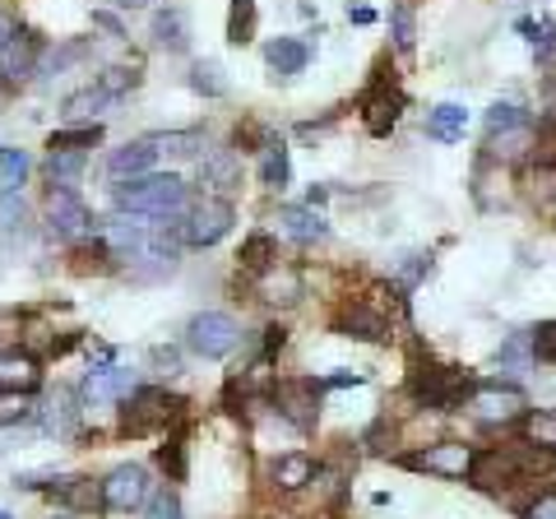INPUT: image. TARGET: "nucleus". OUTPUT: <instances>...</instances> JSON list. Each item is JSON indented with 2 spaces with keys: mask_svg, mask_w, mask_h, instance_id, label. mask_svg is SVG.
I'll use <instances>...</instances> for the list:
<instances>
[{
  "mask_svg": "<svg viewBox=\"0 0 556 519\" xmlns=\"http://www.w3.org/2000/svg\"><path fill=\"white\" fill-rule=\"evenodd\" d=\"M525 441L533 445H543L556 455V408H533L529 418H525Z\"/></svg>",
  "mask_w": 556,
  "mask_h": 519,
  "instance_id": "obj_34",
  "label": "nucleus"
},
{
  "mask_svg": "<svg viewBox=\"0 0 556 519\" xmlns=\"http://www.w3.org/2000/svg\"><path fill=\"white\" fill-rule=\"evenodd\" d=\"M320 380H283V385H274V404L298 431H311L320 418Z\"/></svg>",
  "mask_w": 556,
  "mask_h": 519,
  "instance_id": "obj_11",
  "label": "nucleus"
},
{
  "mask_svg": "<svg viewBox=\"0 0 556 519\" xmlns=\"http://www.w3.org/2000/svg\"><path fill=\"white\" fill-rule=\"evenodd\" d=\"M98 140H102V126H98V121H89V126H75V130H51L47 149L51 153H89Z\"/></svg>",
  "mask_w": 556,
  "mask_h": 519,
  "instance_id": "obj_27",
  "label": "nucleus"
},
{
  "mask_svg": "<svg viewBox=\"0 0 556 519\" xmlns=\"http://www.w3.org/2000/svg\"><path fill=\"white\" fill-rule=\"evenodd\" d=\"M274 260H278V246H274L269 232L247 237V246H241V269H247V274H269Z\"/></svg>",
  "mask_w": 556,
  "mask_h": 519,
  "instance_id": "obj_30",
  "label": "nucleus"
},
{
  "mask_svg": "<svg viewBox=\"0 0 556 519\" xmlns=\"http://www.w3.org/2000/svg\"><path fill=\"white\" fill-rule=\"evenodd\" d=\"M390 33H394V47H399V51H413L417 28H413V10H408V5H394V10H390Z\"/></svg>",
  "mask_w": 556,
  "mask_h": 519,
  "instance_id": "obj_39",
  "label": "nucleus"
},
{
  "mask_svg": "<svg viewBox=\"0 0 556 519\" xmlns=\"http://www.w3.org/2000/svg\"><path fill=\"white\" fill-rule=\"evenodd\" d=\"M98 84H102V89H108L112 98H126L135 84H139V61H135V65H108V71L98 75Z\"/></svg>",
  "mask_w": 556,
  "mask_h": 519,
  "instance_id": "obj_37",
  "label": "nucleus"
},
{
  "mask_svg": "<svg viewBox=\"0 0 556 519\" xmlns=\"http://www.w3.org/2000/svg\"><path fill=\"white\" fill-rule=\"evenodd\" d=\"M153 42L163 51H186L190 47V24H186V10L181 5H163L153 14Z\"/></svg>",
  "mask_w": 556,
  "mask_h": 519,
  "instance_id": "obj_22",
  "label": "nucleus"
},
{
  "mask_svg": "<svg viewBox=\"0 0 556 519\" xmlns=\"http://www.w3.org/2000/svg\"><path fill=\"white\" fill-rule=\"evenodd\" d=\"M288 144L283 140H274V144H265V163H260V181H265L269 190H283L288 186Z\"/></svg>",
  "mask_w": 556,
  "mask_h": 519,
  "instance_id": "obj_33",
  "label": "nucleus"
},
{
  "mask_svg": "<svg viewBox=\"0 0 556 519\" xmlns=\"http://www.w3.org/2000/svg\"><path fill=\"white\" fill-rule=\"evenodd\" d=\"M0 519H10V515H0Z\"/></svg>",
  "mask_w": 556,
  "mask_h": 519,
  "instance_id": "obj_52",
  "label": "nucleus"
},
{
  "mask_svg": "<svg viewBox=\"0 0 556 519\" xmlns=\"http://www.w3.org/2000/svg\"><path fill=\"white\" fill-rule=\"evenodd\" d=\"M278 228H283V237L302 241V246H316V241L329 237V223L311 210V204H288V210H278Z\"/></svg>",
  "mask_w": 556,
  "mask_h": 519,
  "instance_id": "obj_18",
  "label": "nucleus"
},
{
  "mask_svg": "<svg viewBox=\"0 0 556 519\" xmlns=\"http://www.w3.org/2000/svg\"><path fill=\"white\" fill-rule=\"evenodd\" d=\"M468 130V112L459 107V102H437V107L427 112V135L441 144H459Z\"/></svg>",
  "mask_w": 556,
  "mask_h": 519,
  "instance_id": "obj_21",
  "label": "nucleus"
},
{
  "mask_svg": "<svg viewBox=\"0 0 556 519\" xmlns=\"http://www.w3.org/2000/svg\"><path fill=\"white\" fill-rule=\"evenodd\" d=\"M84 163H89V153H51V159H47V177H51V186H70V190H75Z\"/></svg>",
  "mask_w": 556,
  "mask_h": 519,
  "instance_id": "obj_35",
  "label": "nucleus"
},
{
  "mask_svg": "<svg viewBox=\"0 0 556 519\" xmlns=\"http://www.w3.org/2000/svg\"><path fill=\"white\" fill-rule=\"evenodd\" d=\"M237 177H241V153L237 149H204L200 153V181L204 186L228 190V186H237Z\"/></svg>",
  "mask_w": 556,
  "mask_h": 519,
  "instance_id": "obj_20",
  "label": "nucleus"
},
{
  "mask_svg": "<svg viewBox=\"0 0 556 519\" xmlns=\"http://www.w3.org/2000/svg\"><path fill=\"white\" fill-rule=\"evenodd\" d=\"M348 20L353 24H376V10L371 5H348Z\"/></svg>",
  "mask_w": 556,
  "mask_h": 519,
  "instance_id": "obj_45",
  "label": "nucleus"
},
{
  "mask_svg": "<svg viewBox=\"0 0 556 519\" xmlns=\"http://www.w3.org/2000/svg\"><path fill=\"white\" fill-rule=\"evenodd\" d=\"M237 339H241L237 320L223 316V311H200V316L186 325V349L200 353V357H208V362H214V357H228V353L237 349Z\"/></svg>",
  "mask_w": 556,
  "mask_h": 519,
  "instance_id": "obj_9",
  "label": "nucleus"
},
{
  "mask_svg": "<svg viewBox=\"0 0 556 519\" xmlns=\"http://www.w3.org/2000/svg\"><path fill=\"white\" fill-rule=\"evenodd\" d=\"M42 422H47V431H56V436H70L75 422H79V394L75 390H56L47 400V408H42Z\"/></svg>",
  "mask_w": 556,
  "mask_h": 519,
  "instance_id": "obj_23",
  "label": "nucleus"
},
{
  "mask_svg": "<svg viewBox=\"0 0 556 519\" xmlns=\"http://www.w3.org/2000/svg\"><path fill=\"white\" fill-rule=\"evenodd\" d=\"M42 385V362L33 353H0V394H33Z\"/></svg>",
  "mask_w": 556,
  "mask_h": 519,
  "instance_id": "obj_16",
  "label": "nucleus"
},
{
  "mask_svg": "<svg viewBox=\"0 0 556 519\" xmlns=\"http://www.w3.org/2000/svg\"><path fill=\"white\" fill-rule=\"evenodd\" d=\"M14 28H20V24H14V20H10V14H5V10H0V42H5V38H10V33H14Z\"/></svg>",
  "mask_w": 556,
  "mask_h": 519,
  "instance_id": "obj_50",
  "label": "nucleus"
},
{
  "mask_svg": "<svg viewBox=\"0 0 556 519\" xmlns=\"http://www.w3.org/2000/svg\"><path fill=\"white\" fill-rule=\"evenodd\" d=\"M525 126H533V121L519 102H492V107H486V135H506V130H525Z\"/></svg>",
  "mask_w": 556,
  "mask_h": 519,
  "instance_id": "obj_31",
  "label": "nucleus"
},
{
  "mask_svg": "<svg viewBox=\"0 0 556 519\" xmlns=\"http://www.w3.org/2000/svg\"><path fill=\"white\" fill-rule=\"evenodd\" d=\"M325 200H329V190H325V186H311V190H306V204H311V210H320Z\"/></svg>",
  "mask_w": 556,
  "mask_h": 519,
  "instance_id": "obj_47",
  "label": "nucleus"
},
{
  "mask_svg": "<svg viewBox=\"0 0 556 519\" xmlns=\"http://www.w3.org/2000/svg\"><path fill=\"white\" fill-rule=\"evenodd\" d=\"M478 380L459 371V367H441V362H417L408 371V394L427 408H441V413H459L468 408V394H473Z\"/></svg>",
  "mask_w": 556,
  "mask_h": 519,
  "instance_id": "obj_3",
  "label": "nucleus"
},
{
  "mask_svg": "<svg viewBox=\"0 0 556 519\" xmlns=\"http://www.w3.org/2000/svg\"><path fill=\"white\" fill-rule=\"evenodd\" d=\"M362 380H367V376H357V371H339V376H329L325 385H362Z\"/></svg>",
  "mask_w": 556,
  "mask_h": 519,
  "instance_id": "obj_46",
  "label": "nucleus"
},
{
  "mask_svg": "<svg viewBox=\"0 0 556 519\" xmlns=\"http://www.w3.org/2000/svg\"><path fill=\"white\" fill-rule=\"evenodd\" d=\"M116 210L149 214V218H181L190 210V190L181 177H172V172H153V177L116 186Z\"/></svg>",
  "mask_w": 556,
  "mask_h": 519,
  "instance_id": "obj_2",
  "label": "nucleus"
},
{
  "mask_svg": "<svg viewBox=\"0 0 556 519\" xmlns=\"http://www.w3.org/2000/svg\"><path fill=\"white\" fill-rule=\"evenodd\" d=\"M265 298L269 302H298L302 298V279H298V274H283V279H278V269H269L265 274Z\"/></svg>",
  "mask_w": 556,
  "mask_h": 519,
  "instance_id": "obj_38",
  "label": "nucleus"
},
{
  "mask_svg": "<svg viewBox=\"0 0 556 519\" xmlns=\"http://www.w3.org/2000/svg\"><path fill=\"white\" fill-rule=\"evenodd\" d=\"M177 408H186V404L172 400L167 390L144 385V390H135L130 400H126V413H121V431H126V436H144V431H159V427H167L172 418H177Z\"/></svg>",
  "mask_w": 556,
  "mask_h": 519,
  "instance_id": "obj_8",
  "label": "nucleus"
},
{
  "mask_svg": "<svg viewBox=\"0 0 556 519\" xmlns=\"http://www.w3.org/2000/svg\"><path fill=\"white\" fill-rule=\"evenodd\" d=\"M311 478H316V464H311V455H283L274 464V482L283 492H302Z\"/></svg>",
  "mask_w": 556,
  "mask_h": 519,
  "instance_id": "obj_28",
  "label": "nucleus"
},
{
  "mask_svg": "<svg viewBox=\"0 0 556 519\" xmlns=\"http://www.w3.org/2000/svg\"><path fill=\"white\" fill-rule=\"evenodd\" d=\"M28 394H0V427H10V422H20L28 418Z\"/></svg>",
  "mask_w": 556,
  "mask_h": 519,
  "instance_id": "obj_43",
  "label": "nucleus"
},
{
  "mask_svg": "<svg viewBox=\"0 0 556 519\" xmlns=\"http://www.w3.org/2000/svg\"><path fill=\"white\" fill-rule=\"evenodd\" d=\"M552 464V450L533 445V441H519V445H492V450H478V464H473V488L482 492H501V488H515L525 482L529 473L547 469Z\"/></svg>",
  "mask_w": 556,
  "mask_h": 519,
  "instance_id": "obj_1",
  "label": "nucleus"
},
{
  "mask_svg": "<svg viewBox=\"0 0 556 519\" xmlns=\"http://www.w3.org/2000/svg\"><path fill=\"white\" fill-rule=\"evenodd\" d=\"M468 413L482 427H510L529 418V394L519 385H501V380H478L468 394Z\"/></svg>",
  "mask_w": 556,
  "mask_h": 519,
  "instance_id": "obj_4",
  "label": "nucleus"
},
{
  "mask_svg": "<svg viewBox=\"0 0 556 519\" xmlns=\"http://www.w3.org/2000/svg\"><path fill=\"white\" fill-rule=\"evenodd\" d=\"M38 61H42V38L33 28H14L0 42V93H14L20 84H28V75H38Z\"/></svg>",
  "mask_w": 556,
  "mask_h": 519,
  "instance_id": "obj_7",
  "label": "nucleus"
},
{
  "mask_svg": "<svg viewBox=\"0 0 556 519\" xmlns=\"http://www.w3.org/2000/svg\"><path fill=\"white\" fill-rule=\"evenodd\" d=\"M399 112H404V98H399L386 79L371 84V93L362 98V121H367L371 135H390L399 126Z\"/></svg>",
  "mask_w": 556,
  "mask_h": 519,
  "instance_id": "obj_17",
  "label": "nucleus"
},
{
  "mask_svg": "<svg viewBox=\"0 0 556 519\" xmlns=\"http://www.w3.org/2000/svg\"><path fill=\"white\" fill-rule=\"evenodd\" d=\"M149 144L159 153H172V159H186V153L204 149V135L200 130H163V135H149Z\"/></svg>",
  "mask_w": 556,
  "mask_h": 519,
  "instance_id": "obj_32",
  "label": "nucleus"
},
{
  "mask_svg": "<svg viewBox=\"0 0 556 519\" xmlns=\"http://www.w3.org/2000/svg\"><path fill=\"white\" fill-rule=\"evenodd\" d=\"M431 274V255H422V251H413V255H399V265H394V279L399 283H417V279H427Z\"/></svg>",
  "mask_w": 556,
  "mask_h": 519,
  "instance_id": "obj_40",
  "label": "nucleus"
},
{
  "mask_svg": "<svg viewBox=\"0 0 556 519\" xmlns=\"http://www.w3.org/2000/svg\"><path fill=\"white\" fill-rule=\"evenodd\" d=\"M112 102H116V98L93 79L89 89H79V93H70V98H65V116H70V121H89V116H98V112H108Z\"/></svg>",
  "mask_w": 556,
  "mask_h": 519,
  "instance_id": "obj_25",
  "label": "nucleus"
},
{
  "mask_svg": "<svg viewBox=\"0 0 556 519\" xmlns=\"http://www.w3.org/2000/svg\"><path fill=\"white\" fill-rule=\"evenodd\" d=\"M153 357H159V367H167V371H177V353H172V349H159V353H153Z\"/></svg>",
  "mask_w": 556,
  "mask_h": 519,
  "instance_id": "obj_48",
  "label": "nucleus"
},
{
  "mask_svg": "<svg viewBox=\"0 0 556 519\" xmlns=\"http://www.w3.org/2000/svg\"><path fill=\"white\" fill-rule=\"evenodd\" d=\"M149 519H181V501H177V492H167V488L153 492V501H149Z\"/></svg>",
  "mask_w": 556,
  "mask_h": 519,
  "instance_id": "obj_42",
  "label": "nucleus"
},
{
  "mask_svg": "<svg viewBox=\"0 0 556 519\" xmlns=\"http://www.w3.org/2000/svg\"><path fill=\"white\" fill-rule=\"evenodd\" d=\"M538 61H543V65H556V38H552L547 47H538Z\"/></svg>",
  "mask_w": 556,
  "mask_h": 519,
  "instance_id": "obj_49",
  "label": "nucleus"
},
{
  "mask_svg": "<svg viewBox=\"0 0 556 519\" xmlns=\"http://www.w3.org/2000/svg\"><path fill=\"white\" fill-rule=\"evenodd\" d=\"M47 223L56 237H89L93 232V214L70 186H51L47 190Z\"/></svg>",
  "mask_w": 556,
  "mask_h": 519,
  "instance_id": "obj_12",
  "label": "nucleus"
},
{
  "mask_svg": "<svg viewBox=\"0 0 556 519\" xmlns=\"http://www.w3.org/2000/svg\"><path fill=\"white\" fill-rule=\"evenodd\" d=\"M153 163H159V149H153L149 140H130L108 153V177L116 186L126 181H139V177H153Z\"/></svg>",
  "mask_w": 556,
  "mask_h": 519,
  "instance_id": "obj_13",
  "label": "nucleus"
},
{
  "mask_svg": "<svg viewBox=\"0 0 556 519\" xmlns=\"http://www.w3.org/2000/svg\"><path fill=\"white\" fill-rule=\"evenodd\" d=\"M139 385H135V376L126 371V367H112V362H108V367H93L89 371V380H84V400H89V404H116V400H130V394H135Z\"/></svg>",
  "mask_w": 556,
  "mask_h": 519,
  "instance_id": "obj_15",
  "label": "nucleus"
},
{
  "mask_svg": "<svg viewBox=\"0 0 556 519\" xmlns=\"http://www.w3.org/2000/svg\"><path fill=\"white\" fill-rule=\"evenodd\" d=\"M232 223H237L232 200L204 195L200 204H190L186 218H181V246H214V241H223L232 232Z\"/></svg>",
  "mask_w": 556,
  "mask_h": 519,
  "instance_id": "obj_5",
  "label": "nucleus"
},
{
  "mask_svg": "<svg viewBox=\"0 0 556 519\" xmlns=\"http://www.w3.org/2000/svg\"><path fill=\"white\" fill-rule=\"evenodd\" d=\"M159 464L172 473V482H181V478H186V441H181V436H172V441L159 450Z\"/></svg>",
  "mask_w": 556,
  "mask_h": 519,
  "instance_id": "obj_41",
  "label": "nucleus"
},
{
  "mask_svg": "<svg viewBox=\"0 0 556 519\" xmlns=\"http://www.w3.org/2000/svg\"><path fill=\"white\" fill-rule=\"evenodd\" d=\"M404 464L413 473H431V478L459 482V478L473 473L478 450L464 445V441H437V445H422V450H413V455H404Z\"/></svg>",
  "mask_w": 556,
  "mask_h": 519,
  "instance_id": "obj_6",
  "label": "nucleus"
},
{
  "mask_svg": "<svg viewBox=\"0 0 556 519\" xmlns=\"http://www.w3.org/2000/svg\"><path fill=\"white\" fill-rule=\"evenodd\" d=\"M334 330L348 339H367V343H386L390 339V325L380 311H371L367 302H343L334 311Z\"/></svg>",
  "mask_w": 556,
  "mask_h": 519,
  "instance_id": "obj_14",
  "label": "nucleus"
},
{
  "mask_svg": "<svg viewBox=\"0 0 556 519\" xmlns=\"http://www.w3.org/2000/svg\"><path fill=\"white\" fill-rule=\"evenodd\" d=\"M255 24H260L255 0H232V5H228V42L232 47H247L255 38Z\"/></svg>",
  "mask_w": 556,
  "mask_h": 519,
  "instance_id": "obj_29",
  "label": "nucleus"
},
{
  "mask_svg": "<svg viewBox=\"0 0 556 519\" xmlns=\"http://www.w3.org/2000/svg\"><path fill=\"white\" fill-rule=\"evenodd\" d=\"M525 519H556V488L547 492H538L529 506H525Z\"/></svg>",
  "mask_w": 556,
  "mask_h": 519,
  "instance_id": "obj_44",
  "label": "nucleus"
},
{
  "mask_svg": "<svg viewBox=\"0 0 556 519\" xmlns=\"http://www.w3.org/2000/svg\"><path fill=\"white\" fill-rule=\"evenodd\" d=\"M265 65H269L278 79H292V75H302L306 65H311V47L302 38H274L265 47Z\"/></svg>",
  "mask_w": 556,
  "mask_h": 519,
  "instance_id": "obj_19",
  "label": "nucleus"
},
{
  "mask_svg": "<svg viewBox=\"0 0 556 519\" xmlns=\"http://www.w3.org/2000/svg\"><path fill=\"white\" fill-rule=\"evenodd\" d=\"M28 153L24 149H5L0 144V200L5 195H20V186L28 181Z\"/></svg>",
  "mask_w": 556,
  "mask_h": 519,
  "instance_id": "obj_26",
  "label": "nucleus"
},
{
  "mask_svg": "<svg viewBox=\"0 0 556 519\" xmlns=\"http://www.w3.org/2000/svg\"><path fill=\"white\" fill-rule=\"evenodd\" d=\"M116 5H149V0H116Z\"/></svg>",
  "mask_w": 556,
  "mask_h": 519,
  "instance_id": "obj_51",
  "label": "nucleus"
},
{
  "mask_svg": "<svg viewBox=\"0 0 556 519\" xmlns=\"http://www.w3.org/2000/svg\"><path fill=\"white\" fill-rule=\"evenodd\" d=\"M538 353H533V330H519L510 334L506 343H501V353H496V367L506 371V376H519L525 367H533Z\"/></svg>",
  "mask_w": 556,
  "mask_h": 519,
  "instance_id": "obj_24",
  "label": "nucleus"
},
{
  "mask_svg": "<svg viewBox=\"0 0 556 519\" xmlns=\"http://www.w3.org/2000/svg\"><path fill=\"white\" fill-rule=\"evenodd\" d=\"M102 501H108V510H116V515H130L139 506H149L153 501L149 469L144 464H121V469H112L108 482H102Z\"/></svg>",
  "mask_w": 556,
  "mask_h": 519,
  "instance_id": "obj_10",
  "label": "nucleus"
},
{
  "mask_svg": "<svg viewBox=\"0 0 556 519\" xmlns=\"http://www.w3.org/2000/svg\"><path fill=\"white\" fill-rule=\"evenodd\" d=\"M190 89L204 93V98H223V93H228V79H223V71L214 61H200L195 71H190Z\"/></svg>",
  "mask_w": 556,
  "mask_h": 519,
  "instance_id": "obj_36",
  "label": "nucleus"
}]
</instances>
